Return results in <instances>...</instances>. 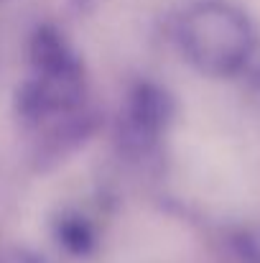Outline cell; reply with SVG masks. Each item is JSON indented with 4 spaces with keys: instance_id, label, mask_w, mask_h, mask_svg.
Listing matches in <instances>:
<instances>
[{
    "instance_id": "6da1fadb",
    "label": "cell",
    "mask_w": 260,
    "mask_h": 263,
    "mask_svg": "<svg viewBox=\"0 0 260 263\" xmlns=\"http://www.w3.org/2000/svg\"><path fill=\"white\" fill-rule=\"evenodd\" d=\"M28 77L15 92V112L31 130L46 133L51 146H72L89 133L87 77L82 57L51 23L28 39Z\"/></svg>"
},
{
    "instance_id": "7a4b0ae2",
    "label": "cell",
    "mask_w": 260,
    "mask_h": 263,
    "mask_svg": "<svg viewBox=\"0 0 260 263\" xmlns=\"http://www.w3.org/2000/svg\"><path fill=\"white\" fill-rule=\"evenodd\" d=\"M176 44L184 59L204 77L230 80L255 57V28L230 0H194L176 21Z\"/></svg>"
},
{
    "instance_id": "3957f363",
    "label": "cell",
    "mask_w": 260,
    "mask_h": 263,
    "mask_svg": "<svg viewBox=\"0 0 260 263\" xmlns=\"http://www.w3.org/2000/svg\"><path fill=\"white\" fill-rule=\"evenodd\" d=\"M176 115L171 92L156 82H135L128 89L117 120L120 146L133 156L151 154L166 138Z\"/></svg>"
},
{
    "instance_id": "277c9868",
    "label": "cell",
    "mask_w": 260,
    "mask_h": 263,
    "mask_svg": "<svg viewBox=\"0 0 260 263\" xmlns=\"http://www.w3.org/2000/svg\"><path fill=\"white\" fill-rule=\"evenodd\" d=\"M54 240L69 256H89L97 248V228L79 210H62L51 222Z\"/></svg>"
}]
</instances>
